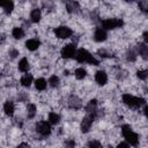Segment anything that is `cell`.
<instances>
[{
  "label": "cell",
  "mask_w": 148,
  "mask_h": 148,
  "mask_svg": "<svg viewBox=\"0 0 148 148\" xmlns=\"http://www.w3.org/2000/svg\"><path fill=\"white\" fill-rule=\"evenodd\" d=\"M75 60L80 64H83V62H87L89 65H94V66H97L99 65V60L96 59L95 56H92L90 52H88L86 49H79L76 52H75V56H74Z\"/></svg>",
  "instance_id": "6da1fadb"
},
{
  "label": "cell",
  "mask_w": 148,
  "mask_h": 148,
  "mask_svg": "<svg viewBox=\"0 0 148 148\" xmlns=\"http://www.w3.org/2000/svg\"><path fill=\"white\" fill-rule=\"evenodd\" d=\"M124 104L131 109H139L140 106L142 105H146V99L145 98H141V97H138V96H134L132 94H124L123 97H121Z\"/></svg>",
  "instance_id": "7a4b0ae2"
},
{
  "label": "cell",
  "mask_w": 148,
  "mask_h": 148,
  "mask_svg": "<svg viewBox=\"0 0 148 148\" xmlns=\"http://www.w3.org/2000/svg\"><path fill=\"white\" fill-rule=\"evenodd\" d=\"M120 132H121L123 136L126 139L127 143H130V145L133 146V147H136V146L139 145V135L132 130L131 125H128V124L123 125Z\"/></svg>",
  "instance_id": "3957f363"
},
{
  "label": "cell",
  "mask_w": 148,
  "mask_h": 148,
  "mask_svg": "<svg viewBox=\"0 0 148 148\" xmlns=\"http://www.w3.org/2000/svg\"><path fill=\"white\" fill-rule=\"evenodd\" d=\"M101 24H102L101 28L106 31V30H113V29L120 28L124 24V21L121 18H118V17H108V18L102 20Z\"/></svg>",
  "instance_id": "277c9868"
},
{
  "label": "cell",
  "mask_w": 148,
  "mask_h": 148,
  "mask_svg": "<svg viewBox=\"0 0 148 148\" xmlns=\"http://www.w3.org/2000/svg\"><path fill=\"white\" fill-rule=\"evenodd\" d=\"M35 130H36V132H37L40 136H43V138L49 136V135L51 134V132H52L51 124H50L49 121H46V120H40V121H38V123L36 124V126H35Z\"/></svg>",
  "instance_id": "5b68a950"
},
{
  "label": "cell",
  "mask_w": 148,
  "mask_h": 148,
  "mask_svg": "<svg viewBox=\"0 0 148 148\" xmlns=\"http://www.w3.org/2000/svg\"><path fill=\"white\" fill-rule=\"evenodd\" d=\"M54 35L59 39H67L73 35V30L67 25H59L54 29Z\"/></svg>",
  "instance_id": "8992f818"
},
{
  "label": "cell",
  "mask_w": 148,
  "mask_h": 148,
  "mask_svg": "<svg viewBox=\"0 0 148 148\" xmlns=\"http://www.w3.org/2000/svg\"><path fill=\"white\" fill-rule=\"evenodd\" d=\"M75 52H76L75 43H69V44H66V45L62 46V49L60 51V54L64 59H69V58L75 56Z\"/></svg>",
  "instance_id": "52a82bcc"
},
{
  "label": "cell",
  "mask_w": 148,
  "mask_h": 148,
  "mask_svg": "<svg viewBox=\"0 0 148 148\" xmlns=\"http://www.w3.org/2000/svg\"><path fill=\"white\" fill-rule=\"evenodd\" d=\"M106 38H108V32L104 29H102L101 27L95 29V31H94V40L95 42L101 43V42L106 40Z\"/></svg>",
  "instance_id": "ba28073f"
},
{
  "label": "cell",
  "mask_w": 148,
  "mask_h": 148,
  "mask_svg": "<svg viewBox=\"0 0 148 148\" xmlns=\"http://www.w3.org/2000/svg\"><path fill=\"white\" fill-rule=\"evenodd\" d=\"M67 103H68V106H69L71 109H74V110H79V109H81V106H82V101H81V98H79L76 95H71Z\"/></svg>",
  "instance_id": "9c48e42d"
},
{
  "label": "cell",
  "mask_w": 148,
  "mask_h": 148,
  "mask_svg": "<svg viewBox=\"0 0 148 148\" xmlns=\"http://www.w3.org/2000/svg\"><path fill=\"white\" fill-rule=\"evenodd\" d=\"M95 81L99 86H104L108 82V74L105 71H97L95 74Z\"/></svg>",
  "instance_id": "30bf717a"
},
{
  "label": "cell",
  "mask_w": 148,
  "mask_h": 148,
  "mask_svg": "<svg viewBox=\"0 0 148 148\" xmlns=\"http://www.w3.org/2000/svg\"><path fill=\"white\" fill-rule=\"evenodd\" d=\"M80 3L76 1H68L66 2V12L69 14H76L80 12Z\"/></svg>",
  "instance_id": "8fae6325"
},
{
  "label": "cell",
  "mask_w": 148,
  "mask_h": 148,
  "mask_svg": "<svg viewBox=\"0 0 148 148\" xmlns=\"http://www.w3.org/2000/svg\"><path fill=\"white\" fill-rule=\"evenodd\" d=\"M3 112L6 116L12 117L15 113V104L13 103V101H6L3 104Z\"/></svg>",
  "instance_id": "7c38bea8"
},
{
  "label": "cell",
  "mask_w": 148,
  "mask_h": 148,
  "mask_svg": "<svg viewBox=\"0 0 148 148\" xmlns=\"http://www.w3.org/2000/svg\"><path fill=\"white\" fill-rule=\"evenodd\" d=\"M40 46V40L38 38H31L25 42V47L30 51H36Z\"/></svg>",
  "instance_id": "4fadbf2b"
},
{
  "label": "cell",
  "mask_w": 148,
  "mask_h": 148,
  "mask_svg": "<svg viewBox=\"0 0 148 148\" xmlns=\"http://www.w3.org/2000/svg\"><path fill=\"white\" fill-rule=\"evenodd\" d=\"M25 113H27V118L28 119H34L35 116L37 114V106L34 103H29L25 108Z\"/></svg>",
  "instance_id": "5bb4252c"
},
{
  "label": "cell",
  "mask_w": 148,
  "mask_h": 148,
  "mask_svg": "<svg viewBox=\"0 0 148 148\" xmlns=\"http://www.w3.org/2000/svg\"><path fill=\"white\" fill-rule=\"evenodd\" d=\"M0 7L2 8L5 14H10L14 10V2L13 1H0Z\"/></svg>",
  "instance_id": "9a60e30c"
},
{
  "label": "cell",
  "mask_w": 148,
  "mask_h": 148,
  "mask_svg": "<svg viewBox=\"0 0 148 148\" xmlns=\"http://www.w3.org/2000/svg\"><path fill=\"white\" fill-rule=\"evenodd\" d=\"M42 18V10L39 8H34L30 12V21L34 23H38Z\"/></svg>",
  "instance_id": "2e32d148"
},
{
  "label": "cell",
  "mask_w": 148,
  "mask_h": 148,
  "mask_svg": "<svg viewBox=\"0 0 148 148\" xmlns=\"http://www.w3.org/2000/svg\"><path fill=\"white\" fill-rule=\"evenodd\" d=\"M12 36L15 39H21V38H23L25 36V31H24V29L22 27H15L12 30Z\"/></svg>",
  "instance_id": "e0dca14e"
},
{
  "label": "cell",
  "mask_w": 148,
  "mask_h": 148,
  "mask_svg": "<svg viewBox=\"0 0 148 148\" xmlns=\"http://www.w3.org/2000/svg\"><path fill=\"white\" fill-rule=\"evenodd\" d=\"M136 53H139V54L146 60V59H147V54H148L147 44H145V43H139L138 46H136Z\"/></svg>",
  "instance_id": "ac0fdd59"
},
{
  "label": "cell",
  "mask_w": 148,
  "mask_h": 148,
  "mask_svg": "<svg viewBox=\"0 0 148 148\" xmlns=\"http://www.w3.org/2000/svg\"><path fill=\"white\" fill-rule=\"evenodd\" d=\"M17 68L20 72L22 73H27L30 68V65H29V61L27 58H22L20 61H18V65H17Z\"/></svg>",
  "instance_id": "d6986e66"
},
{
  "label": "cell",
  "mask_w": 148,
  "mask_h": 148,
  "mask_svg": "<svg viewBox=\"0 0 148 148\" xmlns=\"http://www.w3.org/2000/svg\"><path fill=\"white\" fill-rule=\"evenodd\" d=\"M35 87H36L37 90L44 91V90L47 88V82H46V80H45L44 77H38V79H36V81H35Z\"/></svg>",
  "instance_id": "ffe728a7"
},
{
  "label": "cell",
  "mask_w": 148,
  "mask_h": 148,
  "mask_svg": "<svg viewBox=\"0 0 148 148\" xmlns=\"http://www.w3.org/2000/svg\"><path fill=\"white\" fill-rule=\"evenodd\" d=\"M20 83L22 87H25V88H29L32 83V75L31 74H24L21 80H20Z\"/></svg>",
  "instance_id": "44dd1931"
},
{
  "label": "cell",
  "mask_w": 148,
  "mask_h": 148,
  "mask_svg": "<svg viewBox=\"0 0 148 148\" xmlns=\"http://www.w3.org/2000/svg\"><path fill=\"white\" fill-rule=\"evenodd\" d=\"M47 121L51 125H58L60 123V114L57 112H50L47 117Z\"/></svg>",
  "instance_id": "7402d4cb"
},
{
  "label": "cell",
  "mask_w": 148,
  "mask_h": 148,
  "mask_svg": "<svg viewBox=\"0 0 148 148\" xmlns=\"http://www.w3.org/2000/svg\"><path fill=\"white\" fill-rule=\"evenodd\" d=\"M74 75H75V77H76L77 80H83V79L87 76V71H86V68H83V67H79V68L75 69Z\"/></svg>",
  "instance_id": "603a6c76"
},
{
  "label": "cell",
  "mask_w": 148,
  "mask_h": 148,
  "mask_svg": "<svg viewBox=\"0 0 148 148\" xmlns=\"http://www.w3.org/2000/svg\"><path fill=\"white\" fill-rule=\"evenodd\" d=\"M59 83H60L59 76L54 74V75H51V76H50V79H49V83H47V84H50L52 88H57V87L59 86Z\"/></svg>",
  "instance_id": "cb8c5ba5"
},
{
  "label": "cell",
  "mask_w": 148,
  "mask_h": 148,
  "mask_svg": "<svg viewBox=\"0 0 148 148\" xmlns=\"http://www.w3.org/2000/svg\"><path fill=\"white\" fill-rule=\"evenodd\" d=\"M87 148H102V143L98 140H90L87 143Z\"/></svg>",
  "instance_id": "d4e9b609"
},
{
  "label": "cell",
  "mask_w": 148,
  "mask_h": 148,
  "mask_svg": "<svg viewBox=\"0 0 148 148\" xmlns=\"http://www.w3.org/2000/svg\"><path fill=\"white\" fill-rule=\"evenodd\" d=\"M136 76L140 79V80H146L147 79V69L145 68V69H139L138 72H136Z\"/></svg>",
  "instance_id": "484cf974"
},
{
  "label": "cell",
  "mask_w": 148,
  "mask_h": 148,
  "mask_svg": "<svg viewBox=\"0 0 148 148\" xmlns=\"http://www.w3.org/2000/svg\"><path fill=\"white\" fill-rule=\"evenodd\" d=\"M65 148H75V140L74 139H66L64 142Z\"/></svg>",
  "instance_id": "4316f807"
},
{
  "label": "cell",
  "mask_w": 148,
  "mask_h": 148,
  "mask_svg": "<svg viewBox=\"0 0 148 148\" xmlns=\"http://www.w3.org/2000/svg\"><path fill=\"white\" fill-rule=\"evenodd\" d=\"M139 8H140V10L147 13V9H148V1H140V2H139Z\"/></svg>",
  "instance_id": "83f0119b"
},
{
  "label": "cell",
  "mask_w": 148,
  "mask_h": 148,
  "mask_svg": "<svg viewBox=\"0 0 148 148\" xmlns=\"http://www.w3.org/2000/svg\"><path fill=\"white\" fill-rule=\"evenodd\" d=\"M116 148H130V146L127 142H119Z\"/></svg>",
  "instance_id": "f1b7e54d"
},
{
  "label": "cell",
  "mask_w": 148,
  "mask_h": 148,
  "mask_svg": "<svg viewBox=\"0 0 148 148\" xmlns=\"http://www.w3.org/2000/svg\"><path fill=\"white\" fill-rule=\"evenodd\" d=\"M17 148H30V145H28L27 142H22L17 146Z\"/></svg>",
  "instance_id": "f546056e"
}]
</instances>
